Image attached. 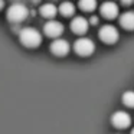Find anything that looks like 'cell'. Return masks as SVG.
Returning <instances> with one entry per match:
<instances>
[{
  "label": "cell",
  "instance_id": "obj_1",
  "mask_svg": "<svg viewBox=\"0 0 134 134\" xmlns=\"http://www.w3.org/2000/svg\"><path fill=\"white\" fill-rule=\"evenodd\" d=\"M19 41L26 48H36L42 43V35L36 27L26 26L19 32Z\"/></svg>",
  "mask_w": 134,
  "mask_h": 134
},
{
  "label": "cell",
  "instance_id": "obj_3",
  "mask_svg": "<svg viewBox=\"0 0 134 134\" xmlns=\"http://www.w3.org/2000/svg\"><path fill=\"white\" fill-rule=\"evenodd\" d=\"M74 49H75V52L81 56H90L91 53H94V51H95V43H94L92 39L87 38V36H81V38H78L75 41Z\"/></svg>",
  "mask_w": 134,
  "mask_h": 134
},
{
  "label": "cell",
  "instance_id": "obj_6",
  "mask_svg": "<svg viewBox=\"0 0 134 134\" xmlns=\"http://www.w3.org/2000/svg\"><path fill=\"white\" fill-rule=\"evenodd\" d=\"M111 122L115 125L117 128H127L131 124V117L127 111H115L111 115Z\"/></svg>",
  "mask_w": 134,
  "mask_h": 134
},
{
  "label": "cell",
  "instance_id": "obj_16",
  "mask_svg": "<svg viewBox=\"0 0 134 134\" xmlns=\"http://www.w3.org/2000/svg\"><path fill=\"white\" fill-rule=\"evenodd\" d=\"M3 6H4V3H3V2H2V0H0V10L3 9Z\"/></svg>",
  "mask_w": 134,
  "mask_h": 134
},
{
  "label": "cell",
  "instance_id": "obj_5",
  "mask_svg": "<svg viewBox=\"0 0 134 134\" xmlns=\"http://www.w3.org/2000/svg\"><path fill=\"white\" fill-rule=\"evenodd\" d=\"M43 32H45V35H48L49 38L58 39L59 35H62V32H64V25L58 20H53V19L52 20H48L46 23L43 25Z\"/></svg>",
  "mask_w": 134,
  "mask_h": 134
},
{
  "label": "cell",
  "instance_id": "obj_12",
  "mask_svg": "<svg viewBox=\"0 0 134 134\" xmlns=\"http://www.w3.org/2000/svg\"><path fill=\"white\" fill-rule=\"evenodd\" d=\"M58 9L64 16H72L75 13V4L71 3V2H62Z\"/></svg>",
  "mask_w": 134,
  "mask_h": 134
},
{
  "label": "cell",
  "instance_id": "obj_7",
  "mask_svg": "<svg viewBox=\"0 0 134 134\" xmlns=\"http://www.w3.org/2000/svg\"><path fill=\"white\" fill-rule=\"evenodd\" d=\"M71 49V45L66 39L64 38H58V39H53V42L51 43V51H52L55 55L58 56H64L69 52Z\"/></svg>",
  "mask_w": 134,
  "mask_h": 134
},
{
  "label": "cell",
  "instance_id": "obj_4",
  "mask_svg": "<svg viewBox=\"0 0 134 134\" xmlns=\"http://www.w3.org/2000/svg\"><path fill=\"white\" fill-rule=\"evenodd\" d=\"M98 36L104 43H115L118 41V30L114 25H104L99 29Z\"/></svg>",
  "mask_w": 134,
  "mask_h": 134
},
{
  "label": "cell",
  "instance_id": "obj_17",
  "mask_svg": "<svg viewBox=\"0 0 134 134\" xmlns=\"http://www.w3.org/2000/svg\"><path fill=\"white\" fill-rule=\"evenodd\" d=\"M131 134H134V128H133V130H131Z\"/></svg>",
  "mask_w": 134,
  "mask_h": 134
},
{
  "label": "cell",
  "instance_id": "obj_10",
  "mask_svg": "<svg viewBox=\"0 0 134 134\" xmlns=\"http://www.w3.org/2000/svg\"><path fill=\"white\" fill-rule=\"evenodd\" d=\"M120 25L127 30L134 29V12H124L120 16Z\"/></svg>",
  "mask_w": 134,
  "mask_h": 134
},
{
  "label": "cell",
  "instance_id": "obj_13",
  "mask_svg": "<svg viewBox=\"0 0 134 134\" xmlns=\"http://www.w3.org/2000/svg\"><path fill=\"white\" fill-rule=\"evenodd\" d=\"M78 6L82 12H92L97 7V2L95 0H81Z\"/></svg>",
  "mask_w": 134,
  "mask_h": 134
},
{
  "label": "cell",
  "instance_id": "obj_14",
  "mask_svg": "<svg viewBox=\"0 0 134 134\" xmlns=\"http://www.w3.org/2000/svg\"><path fill=\"white\" fill-rule=\"evenodd\" d=\"M122 102H124L127 107L134 108V91H125L122 94Z\"/></svg>",
  "mask_w": 134,
  "mask_h": 134
},
{
  "label": "cell",
  "instance_id": "obj_9",
  "mask_svg": "<svg viewBox=\"0 0 134 134\" xmlns=\"http://www.w3.org/2000/svg\"><path fill=\"white\" fill-rule=\"evenodd\" d=\"M99 12L105 19H114L118 15V6L114 2H104L99 7Z\"/></svg>",
  "mask_w": 134,
  "mask_h": 134
},
{
  "label": "cell",
  "instance_id": "obj_8",
  "mask_svg": "<svg viewBox=\"0 0 134 134\" xmlns=\"http://www.w3.org/2000/svg\"><path fill=\"white\" fill-rule=\"evenodd\" d=\"M71 30L75 33H78V35H82V33H85L88 30V27H90V20L88 19H85L84 16H75V18L71 20Z\"/></svg>",
  "mask_w": 134,
  "mask_h": 134
},
{
  "label": "cell",
  "instance_id": "obj_2",
  "mask_svg": "<svg viewBox=\"0 0 134 134\" xmlns=\"http://www.w3.org/2000/svg\"><path fill=\"white\" fill-rule=\"evenodd\" d=\"M7 19L13 23H20L25 19L29 16V9H27L26 4L20 3V2H16V3H12L9 7H7Z\"/></svg>",
  "mask_w": 134,
  "mask_h": 134
},
{
  "label": "cell",
  "instance_id": "obj_11",
  "mask_svg": "<svg viewBox=\"0 0 134 134\" xmlns=\"http://www.w3.org/2000/svg\"><path fill=\"white\" fill-rule=\"evenodd\" d=\"M58 10L59 9L53 3H45V4H42V6H41L39 12H41V15L43 16V18H48L49 20H52V19L55 18V15H56Z\"/></svg>",
  "mask_w": 134,
  "mask_h": 134
},
{
  "label": "cell",
  "instance_id": "obj_15",
  "mask_svg": "<svg viewBox=\"0 0 134 134\" xmlns=\"http://www.w3.org/2000/svg\"><path fill=\"white\" fill-rule=\"evenodd\" d=\"M88 20H90V25H97V23L99 22V19H98V16L94 15V16H91V18L88 19Z\"/></svg>",
  "mask_w": 134,
  "mask_h": 134
}]
</instances>
